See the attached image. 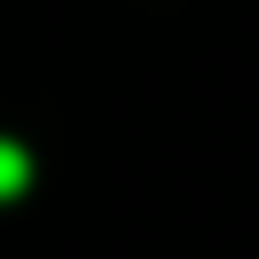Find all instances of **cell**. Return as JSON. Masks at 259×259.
<instances>
[{"label":"cell","instance_id":"6da1fadb","mask_svg":"<svg viewBox=\"0 0 259 259\" xmlns=\"http://www.w3.org/2000/svg\"><path fill=\"white\" fill-rule=\"evenodd\" d=\"M24 178H32V162H24V146H16V138H0V194H16Z\"/></svg>","mask_w":259,"mask_h":259}]
</instances>
